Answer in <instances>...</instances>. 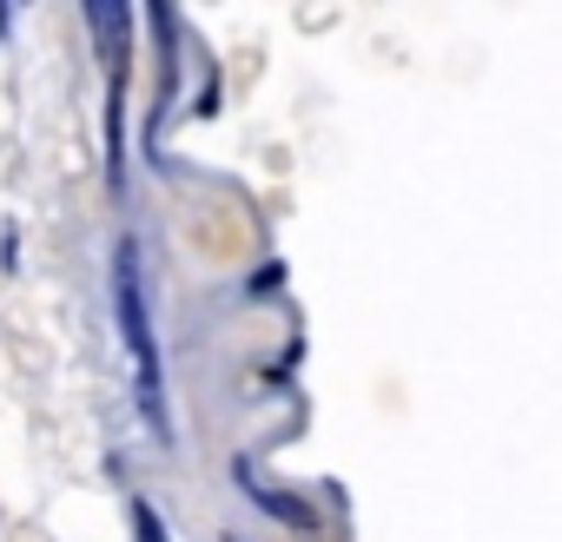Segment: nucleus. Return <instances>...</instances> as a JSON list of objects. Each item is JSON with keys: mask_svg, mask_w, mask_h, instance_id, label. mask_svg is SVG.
I'll list each match as a JSON object with an SVG mask.
<instances>
[{"mask_svg": "<svg viewBox=\"0 0 562 542\" xmlns=\"http://www.w3.org/2000/svg\"><path fill=\"white\" fill-rule=\"evenodd\" d=\"M113 312L126 331V358H133V397L139 417L166 437V384H159V345H153V312H146V285H139V245L120 238L113 251Z\"/></svg>", "mask_w": 562, "mask_h": 542, "instance_id": "1", "label": "nucleus"}, {"mask_svg": "<svg viewBox=\"0 0 562 542\" xmlns=\"http://www.w3.org/2000/svg\"><path fill=\"white\" fill-rule=\"evenodd\" d=\"M87 8V27L106 54V74H113V106H106V146H113V172H120V93H126V47H133V8L126 0H80Z\"/></svg>", "mask_w": 562, "mask_h": 542, "instance_id": "2", "label": "nucleus"}, {"mask_svg": "<svg viewBox=\"0 0 562 542\" xmlns=\"http://www.w3.org/2000/svg\"><path fill=\"white\" fill-rule=\"evenodd\" d=\"M153 8V41H159V100L179 80V27H172V0H146Z\"/></svg>", "mask_w": 562, "mask_h": 542, "instance_id": "3", "label": "nucleus"}, {"mask_svg": "<svg viewBox=\"0 0 562 542\" xmlns=\"http://www.w3.org/2000/svg\"><path fill=\"white\" fill-rule=\"evenodd\" d=\"M232 470H238V483H245V489H251V503H258V509H271V516H278V522H299V529H312V509H305V503H292V496H285V489H265V483H258V476H251V463H245V456H238V463H232Z\"/></svg>", "mask_w": 562, "mask_h": 542, "instance_id": "4", "label": "nucleus"}, {"mask_svg": "<svg viewBox=\"0 0 562 542\" xmlns=\"http://www.w3.org/2000/svg\"><path fill=\"white\" fill-rule=\"evenodd\" d=\"M133 535H139V542H166V529H159V516H153L146 496H133Z\"/></svg>", "mask_w": 562, "mask_h": 542, "instance_id": "5", "label": "nucleus"}, {"mask_svg": "<svg viewBox=\"0 0 562 542\" xmlns=\"http://www.w3.org/2000/svg\"><path fill=\"white\" fill-rule=\"evenodd\" d=\"M8 27H14V14H8V0H0V41H8Z\"/></svg>", "mask_w": 562, "mask_h": 542, "instance_id": "6", "label": "nucleus"}]
</instances>
